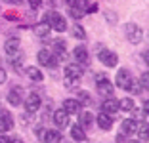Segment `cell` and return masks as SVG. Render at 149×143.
<instances>
[{
	"label": "cell",
	"instance_id": "obj_1",
	"mask_svg": "<svg viewBox=\"0 0 149 143\" xmlns=\"http://www.w3.org/2000/svg\"><path fill=\"white\" fill-rule=\"evenodd\" d=\"M44 23H48L50 29L57 31V33H63V31H67V21H65V17H63L61 13H57V12H48L46 15H44Z\"/></svg>",
	"mask_w": 149,
	"mask_h": 143
},
{
	"label": "cell",
	"instance_id": "obj_2",
	"mask_svg": "<svg viewBox=\"0 0 149 143\" xmlns=\"http://www.w3.org/2000/svg\"><path fill=\"white\" fill-rule=\"evenodd\" d=\"M96 86H97V92H100L101 95H105V97H113L115 84L111 82L105 74H97V76H96Z\"/></svg>",
	"mask_w": 149,
	"mask_h": 143
},
{
	"label": "cell",
	"instance_id": "obj_3",
	"mask_svg": "<svg viewBox=\"0 0 149 143\" xmlns=\"http://www.w3.org/2000/svg\"><path fill=\"white\" fill-rule=\"evenodd\" d=\"M97 59L103 63L105 67H117L118 65V56L111 50H105V48L97 46Z\"/></svg>",
	"mask_w": 149,
	"mask_h": 143
},
{
	"label": "cell",
	"instance_id": "obj_4",
	"mask_svg": "<svg viewBox=\"0 0 149 143\" xmlns=\"http://www.w3.org/2000/svg\"><path fill=\"white\" fill-rule=\"evenodd\" d=\"M124 33H126V38L132 44H140L143 40V31L136 25V23H126L124 25Z\"/></svg>",
	"mask_w": 149,
	"mask_h": 143
},
{
	"label": "cell",
	"instance_id": "obj_5",
	"mask_svg": "<svg viewBox=\"0 0 149 143\" xmlns=\"http://www.w3.org/2000/svg\"><path fill=\"white\" fill-rule=\"evenodd\" d=\"M36 59H38V63L42 67H50V69H56L57 67V57L54 56L50 50H40V52L36 53Z\"/></svg>",
	"mask_w": 149,
	"mask_h": 143
},
{
	"label": "cell",
	"instance_id": "obj_6",
	"mask_svg": "<svg viewBox=\"0 0 149 143\" xmlns=\"http://www.w3.org/2000/svg\"><path fill=\"white\" fill-rule=\"evenodd\" d=\"M130 82H132V74H130V71L124 69V67H123V69H118L117 78H115V84H117L118 88H123V90H128Z\"/></svg>",
	"mask_w": 149,
	"mask_h": 143
},
{
	"label": "cell",
	"instance_id": "obj_7",
	"mask_svg": "<svg viewBox=\"0 0 149 143\" xmlns=\"http://www.w3.org/2000/svg\"><path fill=\"white\" fill-rule=\"evenodd\" d=\"M117 111H118V101L115 97H105L103 103H101V113L113 117V115H117Z\"/></svg>",
	"mask_w": 149,
	"mask_h": 143
},
{
	"label": "cell",
	"instance_id": "obj_8",
	"mask_svg": "<svg viewBox=\"0 0 149 143\" xmlns=\"http://www.w3.org/2000/svg\"><path fill=\"white\" fill-rule=\"evenodd\" d=\"M40 95L38 94H29L27 95V99H25V109H27V113H36L40 109Z\"/></svg>",
	"mask_w": 149,
	"mask_h": 143
},
{
	"label": "cell",
	"instance_id": "obj_9",
	"mask_svg": "<svg viewBox=\"0 0 149 143\" xmlns=\"http://www.w3.org/2000/svg\"><path fill=\"white\" fill-rule=\"evenodd\" d=\"M136 130H138V122L134 118H124L120 122V134L123 135H132L136 134Z\"/></svg>",
	"mask_w": 149,
	"mask_h": 143
},
{
	"label": "cell",
	"instance_id": "obj_10",
	"mask_svg": "<svg viewBox=\"0 0 149 143\" xmlns=\"http://www.w3.org/2000/svg\"><path fill=\"white\" fill-rule=\"evenodd\" d=\"M54 124H56L57 128H67V126H69V115H67L63 109L54 111Z\"/></svg>",
	"mask_w": 149,
	"mask_h": 143
},
{
	"label": "cell",
	"instance_id": "obj_11",
	"mask_svg": "<svg viewBox=\"0 0 149 143\" xmlns=\"http://www.w3.org/2000/svg\"><path fill=\"white\" fill-rule=\"evenodd\" d=\"M82 76V67L79 63H69L65 67V78H73V80H80Z\"/></svg>",
	"mask_w": 149,
	"mask_h": 143
},
{
	"label": "cell",
	"instance_id": "obj_12",
	"mask_svg": "<svg viewBox=\"0 0 149 143\" xmlns=\"http://www.w3.org/2000/svg\"><path fill=\"white\" fill-rule=\"evenodd\" d=\"M54 56L57 57V61L59 59H67V50H65V40H61V38H57V40H54Z\"/></svg>",
	"mask_w": 149,
	"mask_h": 143
},
{
	"label": "cell",
	"instance_id": "obj_13",
	"mask_svg": "<svg viewBox=\"0 0 149 143\" xmlns=\"http://www.w3.org/2000/svg\"><path fill=\"white\" fill-rule=\"evenodd\" d=\"M63 135L59 130H44V135H42V141L44 143H61Z\"/></svg>",
	"mask_w": 149,
	"mask_h": 143
},
{
	"label": "cell",
	"instance_id": "obj_14",
	"mask_svg": "<svg viewBox=\"0 0 149 143\" xmlns=\"http://www.w3.org/2000/svg\"><path fill=\"white\" fill-rule=\"evenodd\" d=\"M13 128V118L10 113H2L0 115V134H4V132H10Z\"/></svg>",
	"mask_w": 149,
	"mask_h": 143
},
{
	"label": "cell",
	"instance_id": "obj_15",
	"mask_svg": "<svg viewBox=\"0 0 149 143\" xmlns=\"http://www.w3.org/2000/svg\"><path fill=\"white\" fill-rule=\"evenodd\" d=\"M23 101V90L21 88H13V90H10L8 94V103L13 105V107H17V105H21Z\"/></svg>",
	"mask_w": 149,
	"mask_h": 143
},
{
	"label": "cell",
	"instance_id": "obj_16",
	"mask_svg": "<svg viewBox=\"0 0 149 143\" xmlns=\"http://www.w3.org/2000/svg\"><path fill=\"white\" fill-rule=\"evenodd\" d=\"M63 111H65L67 115H79L80 113V103L77 99H65L63 101Z\"/></svg>",
	"mask_w": 149,
	"mask_h": 143
},
{
	"label": "cell",
	"instance_id": "obj_17",
	"mask_svg": "<svg viewBox=\"0 0 149 143\" xmlns=\"http://www.w3.org/2000/svg\"><path fill=\"white\" fill-rule=\"evenodd\" d=\"M73 56H74V59H77L79 65H86L88 63V50L84 46H77L73 50Z\"/></svg>",
	"mask_w": 149,
	"mask_h": 143
},
{
	"label": "cell",
	"instance_id": "obj_18",
	"mask_svg": "<svg viewBox=\"0 0 149 143\" xmlns=\"http://www.w3.org/2000/svg\"><path fill=\"white\" fill-rule=\"evenodd\" d=\"M96 122H97V126H100L101 130H105V132L113 128V117H109V115H105V113H100V115H97Z\"/></svg>",
	"mask_w": 149,
	"mask_h": 143
},
{
	"label": "cell",
	"instance_id": "obj_19",
	"mask_svg": "<svg viewBox=\"0 0 149 143\" xmlns=\"http://www.w3.org/2000/svg\"><path fill=\"white\" fill-rule=\"evenodd\" d=\"M4 50H6V53H8V56H17V53H19V38H10V40H6Z\"/></svg>",
	"mask_w": 149,
	"mask_h": 143
},
{
	"label": "cell",
	"instance_id": "obj_20",
	"mask_svg": "<svg viewBox=\"0 0 149 143\" xmlns=\"http://www.w3.org/2000/svg\"><path fill=\"white\" fill-rule=\"evenodd\" d=\"M92 122H94V115L90 113V111H84V113H79V126L80 128H90L92 126Z\"/></svg>",
	"mask_w": 149,
	"mask_h": 143
},
{
	"label": "cell",
	"instance_id": "obj_21",
	"mask_svg": "<svg viewBox=\"0 0 149 143\" xmlns=\"http://www.w3.org/2000/svg\"><path fill=\"white\" fill-rule=\"evenodd\" d=\"M71 137L74 139V141H84L86 139V132H84V128H80L79 124L71 126Z\"/></svg>",
	"mask_w": 149,
	"mask_h": 143
},
{
	"label": "cell",
	"instance_id": "obj_22",
	"mask_svg": "<svg viewBox=\"0 0 149 143\" xmlns=\"http://www.w3.org/2000/svg\"><path fill=\"white\" fill-rule=\"evenodd\" d=\"M27 76L31 78L33 82H42L44 74H42V71H40L38 67H27Z\"/></svg>",
	"mask_w": 149,
	"mask_h": 143
},
{
	"label": "cell",
	"instance_id": "obj_23",
	"mask_svg": "<svg viewBox=\"0 0 149 143\" xmlns=\"http://www.w3.org/2000/svg\"><path fill=\"white\" fill-rule=\"evenodd\" d=\"M136 134L140 135V141H149V124L147 122H140L138 124Z\"/></svg>",
	"mask_w": 149,
	"mask_h": 143
},
{
	"label": "cell",
	"instance_id": "obj_24",
	"mask_svg": "<svg viewBox=\"0 0 149 143\" xmlns=\"http://www.w3.org/2000/svg\"><path fill=\"white\" fill-rule=\"evenodd\" d=\"M118 109H123L124 113H132V111L136 109L134 99H132V97H124V99H120V101H118Z\"/></svg>",
	"mask_w": 149,
	"mask_h": 143
},
{
	"label": "cell",
	"instance_id": "obj_25",
	"mask_svg": "<svg viewBox=\"0 0 149 143\" xmlns=\"http://www.w3.org/2000/svg\"><path fill=\"white\" fill-rule=\"evenodd\" d=\"M50 31H52V29H50V25L42 21V23H38V25L35 27V35L40 36V38H46V36L50 35Z\"/></svg>",
	"mask_w": 149,
	"mask_h": 143
},
{
	"label": "cell",
	"instance_id": "obj_26",
	"mask_svg": "<svg viewBox=\"0 0 149 143\" xmlns=\"http://www.w3.org/2000/svg\"><path fill=\"white\" fill-rule=\"evenodd\" d=\"M65 2H67L69 8H79V10H82V12H86V8L90 6L88 0H65Z\"/></svg>",
	"mask_w": 149,
	"mask_h": 143
},
{
	"label": "cell",
	"instance_id": "obj_27",
	"mask_svg": "<svg viewBox=\"0 0 149 143\" xmlns=\"http://www.w3.org/2000/svg\"><path fill=\"white\" fill-rule=\"evenodd\" d=\"M73 36L77 40H84V38H86V33H84V29L80 25H74L73 27Z\"/></svg>",
	"mask_w": 149,
	"mask_h": 143
},
{
	"label": "cell",
	"instance_id": "obj_28",
	"mask_svg": "<svg viewBox=\"0 0 149 143\" xmlns=\"http://www.w3.org/2000/svg\"><path fill=\"white\" fill-rule=\"evenodd\" d=\"M77 101H79V103L80 105H90V103H92V97H90V94H88V92H79V99H77Z\"/></svg>",
	"mask_w": 149,
	"mask_h": 143
},
{
	"label": "cell",
	"instance_id": "obj_29",
	"mask_svg": "<svg viewBox=\"0 0 149 143\" xmlns=\"http://www.w3.org/2000/svg\"><path fill=\"white\" fill-rule=\"evenodd\" d=\"M140 86H141V90L149 92V73H143L140 76Z\"/></svg>",
	"mask_w": 149,
	"mask_h": 143
},
{
	"label": "cell",
	"instance_id": "obj_30",
	"mask_svg": "<svg viewBox=\"0 0 149 143\" xmlns=\"http://www.w3.org/2000/svg\"><path fill=\"white\" fill-rule=\"evenodd\" d=\"M126 92H130V94H134V95H138L141 92V86H140V82H134V80H132L130 82V86H128V90Z\"/></svg>",
	"mask_w": 149,
	"mask_h": 143
},
{
	"label": "cell",
	"instance_id": "obj_31",
	"mask_svg": "<svg viewBox=\"0 0 149 143\" xmlns=\"http://www.w3.org/2000/svg\"><path fill=\"white\" fill-rule=\"evenodd\" d=\"M69 13H71V17H74V19H80L84 15V12L79 8H69Z\"/></svg>",
	"mask_w": 149,
	"mask_h": 143
},
{
	"label": "cell",
	"instance_id": "obj_32",
	"mask_svg": "<svg viewBox=\"0 0 149 143\" xmlns=\"http://www.w3.org/2000/svg\"><path fill=\"white\" fill-rule=\"evenodd\" d=\"M29 6H31L33 10H38L40 6H42V0H29Z\"/></svg>",
	"mask_w": 149,
	"mask_h": 143
},
{
	"label": "cell",
	"instance_id": "obj_33",
	"mask_svg": "<svg viewBox=\"0 0 149 143\" xmlns=\"http://www.w3.org/2000/svg\"><path fill=\"white\" fill-rule=\"evenodd\" d=\"M6 78H8V74H6V71L0 67V84H4V82H6Z\"/></svg>",
	"mask_w": 149,
	"mask_h": 143
},
{
	"label": "cell",
	"instance_id": "obj_34",
	"mask_svg": "<svg viewBox=\"0 0 149 143\" xmlns=\"http://www.w3.org/2000/svg\"><path fill=\"white\" fill-rule=\"evenodd\" d=\"M96 10H97V4H90V6L86 8V12H88V13H94Z\"/></svg>",
	"mask_w": 149,
	"mask_h": 143
},
{
	"label": "cell",
	"instance_id": "obj_35",
	"mask_svg": "<svg viewBox=\"0 0 149 143\" xmlns=\"http://www.w3.org/2000/svg\"><path fill=\"white\" fill-rule=\"evenodd\" d=\"M143 115H147V117H149V99L143 101Z\"/></svg>",
	"mask_w": 149,
	"mask_h": 143
},
{
	"label": "cell",
	"instance_id": "obj_36",
	"mask_svg": "<svg viewBox=\"0 0 149 143\" xmlns=\"http://www.w3.org/2000/svg\"><path fill=\"white\" fill-rule=\"evenodd\" d=\"M0 143H10V137H6L4 134H0Z\"/></svg>",
	"mask_w": 149,
	"mask_h": 143
},
{
	"label": "cell",
	"instance_id": "obj_37",
	"mask_svg": "<svg viewBox=\"0 0 149 143\" xmlns=\"http://www.w3.org/2000/svg\"><path fill=\"white\" fill-rule=\"evenodd\" d=\"M143 59H145V63H147V67H149V50L143 52Z\"/></svg>",
	"mask_w": 149,
	"mask_h": 143
},
{
	"label": "cell",
	"instance_id": "obj_38",
	"mask_svg": "<svg viewBox=\"0 0 149 143\" xmlns=\"http://www.w3.org/2000/svg\"><path fill=\"white\" fill-rule=\"evenodd\" d=\"M117 141H118V143H124V135L118 134V135H117Z\"/></svg>",
	"mask_w": 149,
	"mask_h": 143
},
{
	"label": "cell",
	"instance_id": "obj_39",
	"mask_svg": "<svg viewBox=\"0 0 149 143\" xmlns=\"http://www.w3.org/2000/svg\"><path fill=\"white\" fill-rule=\"evenodd\" d=\"M8 2H10V4H21L23 0H8Z\"/></svg>",
	"mask_w": 149,
	"mask_h": 143
},
{
	"label": "cell",
	"instance_id": "obj_40",
	"mask_svg": "<svg viewBox=\"0 0 149 143\" xmlns=\"http://www.w3.org/2000/svg\"><path fill=\"white\" fill-rule=\"evenodd\" d=\"M10 143H23L21 139H17V137H13V139H10Z\"/></svg>",
	"mask_w": 149,
	"mask_h": 143
},
{
	"label": "cell",
	"instance_id": "obj_41",
	"mask_svg": "<svg viewBox=\"0 0 149 143\" xmlns=\"http://www.w3.org/2000/svg\"><path fill=\"white\" fill-rule=\"evenodd\" d=\"M128 143H141V141H136V139H134V141H128Z\"/></svg>",
	"mask_w": 149,
	"mask_h": 143
}]
</instances>
